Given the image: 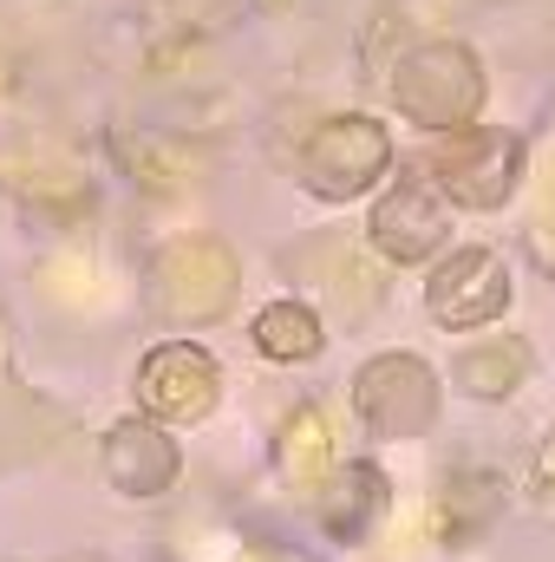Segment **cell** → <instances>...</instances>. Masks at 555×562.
Wrapping results in <instances>:
<instances>
[{"label": "cell", "mask_w": 555, "mask_h": 562, "mask_svg": "<svg viewBox=\"0 0 555 562\" xmlns=\"http://www.w3.org/2000/svg\"><path fill=\"white\" fill-rule=\"evenodd\" d=\"M138 386H144L150 413H163V419H203L216 406V360L203 347H190V340H170V347H157L144 360Z\"/></svg>", "instance_id": "cell-1"}, {"label": "cell", "mask_w": 555, "mask_h": 562, "mask_svg": "<svg viewBox=\"0 0 555 562\" xmlns=\"http://www.w3.org/2000/svg\"><path fill=\"white\" fill-rule=\"evenodd\" d=\"M503 301H510V276H503V262H497V256H484V249L451 256V262L438 269V281H431V314H438V321H451V327L490 321Z\"/></svg>", "instance_id": "cell-2"}, {"label": "cell", "mask_w": 555, "mask_h": 562, "mask_svg": "<svg viewBox=\"0 0 555 562\" xmlns=\"http://www.w3.org/2000/svg\"><path fill=\"white\" fill-rule=\"evenodd\" d=\"M373 236H380V249H386L393 262H412V256H424V249L444 236V210H438V196H431L424 183H399V196L380 203Z\"/></svg>", "instance_id": "cell-3"}, {"label": "cell", "mask_w": 555, "mask_h": 562, "mask_svg": "<svg viewBox=\"0 0 555 562\" xmlns=\"http://www.w3.org/2000/svg\"><path fill=\"white\" fill-rule=\"evenodd\" d=\"M256 347L269 360H314L320 353V321L301 307V301H275L262 321H256Z\"/></svg>", "instance_id": "cell-4"}]
</instances>
